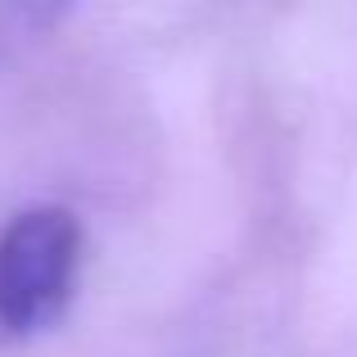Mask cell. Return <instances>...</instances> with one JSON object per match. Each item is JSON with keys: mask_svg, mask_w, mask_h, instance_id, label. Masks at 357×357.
Returning a JSON list of instances; mask_svg holds the SVG:
<instances>
[{"mask_svg": "<svg viewBox=\"0 0 357 357\" xmlns=\"http://www.w3.org/2000/svg\"><path fill=\"white\" fill-rule=\"evenodd\" d=\"M82 222L63 204L23 208L0 231V335L27 340L63 317L77 289Z\"/></svg>", "mask_w": 357, "mask_h": 357, "instance_id": "obj_1", "label": "cell"}]
</instances>
